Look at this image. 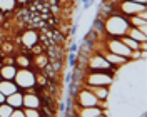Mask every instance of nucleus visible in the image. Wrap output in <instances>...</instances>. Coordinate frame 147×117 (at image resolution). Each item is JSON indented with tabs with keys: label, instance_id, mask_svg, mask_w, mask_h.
Segmentation results:
<instances>
[{
	"label": "nucleus",
	"instance_id": "obj_1",
	"mask_svg": "<svg viewBox=\"0 0 147 117\" xmlns=\"http://www.w3.org/2000/svg\"><path fill=\"white\" fill-rule=\"evenodd\" d=\"M105 30L110 35H124L129 30V22L120 15H112L105 22Z\"/></svg>",
	"mask_w": 147,
	"mask_h": 117
},
{
	"label": "nucleus",
	"instance_id": "obj_2",
	"mask_svg": "<svg viewBox=\"0 0 147 117\" xmlns=\"http://www.w3.org/2000/svg\"><path fill=\"white\" fill-rule=\"evenodd\" d=\"M13 79H15V84H17L18 87H24V89H28V87L35 85V75H34V72H30L28 69L17 70Z\"/></svg>",
	"mask_w": 147,
	"mask_h": 117
},
{
	"label": "nucleus",
	"instance_id": "obj_3",
	"mask_svg": "<svg viewBox=\"0 0 147 117\" xmlns=\"http://www.w3.org/2000/svg\"><path fill=\"white\" fill-rule=\"evenodd\" d=\"M109 50L112 52V54L122 55V57H125V59L132 55V50H130V49H129L120 39H117V40H110L109 42Z\"/></svg>",
	"mask_w": 147,
	"mask_h": 117
},
{
	"label": "nucleus",
	"instance_id": "obj_4",
	"mask_svg": "<svg viewBox=\"0 0 147 117\" xmlns=\"http://www.w3.org/2000/svg\"><path fill=\"white\" fill-rule=\"evenodd\" d=\"M142 10H146V3H139V2H132V0H127L122 3V12L127 15H137Z\"/></svg>",
	"mask_w": 147,
	"mask_h": 117
},
{
	"label": "nucleus",
	"instance_id": "obj_5",
	"mask_svg": "<svg viewBox=\"0 0 147 117\" xmlns=\"http://www.w3.org/2000/svg\"><path fill=\"white\" fill-rule=\"evenodd\" d=\"M87 82L90 84V85H109L110 82H112V77H110L109 74H90L89 75V79Z\"/></svg>",
	"mask_w": 147,
	"mask_h": 117
},
{
	"label": "nucleus",
	"instance_id": "obj_6",
	"mask_svg": "<svg viewBox=\"0 0 147 117\" xmlns=\"http://www.w3.org/2000/svg\"><path fill=\"white\" fill-rule=\"evenodd\" d=\"M79 104L82 107H90V106H97L99 104V99L92 94L90 90H82L79 94Z\"/></svg>",
	"mask_w": 147,
	"mask_h": 117
},
{
	"label": "nucleus",
	"instance_id": "obj_7",
	"mask_svg": "<svg viewBox=\"0 0 147 117\" xmlns=\"http://www.w3.org/2000/svg\"><path fill=\"white\" fill-rule=\"evenodd\" d=\"M18 90V85L15 84V82L12 80H7V79H0V92L7 97V95H10V94H13V92H17Z\"/></svg>",
	"mask_w": 147,
	"mask_h": 117
},
{
	"label": "nucleus",
	"instance_id": "obj_8",
	"mask_svg": "<svg viewBox=\"0 0 147 117\" xmlns=\"http://www.w3.org/2000/svg\"><path fill=\"white\" fill-rule=\"evenodd\" d=\"M5 99H7V104L12 106L13 109L22 107V106H24V95H22L18 90H17V92H13V94H10V95H7Z\"/></svg>",
	"mask_w": 147,
	"mask_h": 117
},
{
	"label": "nucleus",
	"instance_id": "obj_9",
	"mask_svg": "<svg viewBox=\"0 0 147 117\" xmlns=\"http://www.w3.org/2000/svg\"><path fill=\"white\" fill-rule=\"evenodd\" d=\"M109 65L110 64L107 62L105 57H94L90 60V67L95 70H105V69H109Z\"/></svg>",
	"mask_w": 147,
	"mask_h": 117
},
{
	"label": "nucleus",
	"instance_id": "obj_10",
	"mask_svg": "<svg viewBox=\"0 0 147 117\" xmlns=\"http://www.w3.org/2000/svg\"><path fill=\"white\" fill-rule=\"evenodd\" d=\"M22 42H24V45H27V47H34L38 42V37H37V34L34 30H27L22 35Z\"/></svg>",
	"mask_w": 147,
	"mask_h": 117
},
{
	"label": "nucleus",
	"instance_id": "obj_11",
	"mask_svg": "<svg viewBox=\"0 0 147 117\" xmlns=\"http://www.w3.org/2000/svg\"><path fill=\"white\" fill-rule=\"evenodd\" d=\"M38 106H40V100H38L37 95H34V94H25V95H24V107L37 109Z\"/></svg>",
	"mask_w": 147,
	"mask_h": 117
},
{
	"label": "nucleus",
	"instance_id": "obj_12",
	"mask_svg": "<svg viewBox=\"0 0 147 117\" xmlns=\"http://www.w3.org/2000/svg\"><path fill=\"white\" fill-rule=\"evenodd\" d=\"M15 74H17V69H15L13 65H5V67H2V70H0V77H3V79H7V80H12V79L15 77Z\"/></svg>",
	"mask_w": 147,
	"mask_h": 117
},
{
	"label": "nucleus",
	"instance_id": "obj_13",
	"mask_svg": "<svg viewBox=\"0 0 147 117\" xmlns=\"http://www.w3.org/2000/svg\"><path fill=\"white\" fill-rule=\"evenodd\" d=\"M127 32H129V37H130V39H134V40H137V42H146V40H147L146 32L137 30L136 27L132 28V30H127Z\"/></svg>",
	"mask_w": 147,
	"mask_h": 117
},
{
	"label": "nucleus",
	"instance_id": "obj_14",
	"mask_svg": "<svg viewBox=\"0 0 147 117\" xmlns=\"http://www.w3.org/2000/svg\"><path fill=\"white\" fill-rule=\"evenodd\" d=\"M102 114V110L100 109H97V106H90V107H85L80 112V116L82 117H97V116H100Z\"/></svg>",
	"mask_w": 147,
	"mask_h": 117
},
{
	"label": "nucleus",
	"instance_id": "obj_15",
	"mask_svg": "<svg viewBox=\"0 0 147 117\" xmlns=\"http://www.w3.org/2000/svg\"><path fill=\"white\" fill-rule=\"evenodd\" d=\"M90 92L97 97V99H107V95H109V90H105L102 85H94L90 89Z\"/></svg>",
	"mask_w": 147,
	"mask_h": 117
},
{
	"label": "nucleus",
	"instance_id": "obj_16",
	"mask_svg": "<svg viewBox=\"0 0 147 117\" xmlns=\"http://www.w3.org/2000/svg\"><path fill=\"white\" fill-rule=\"evenodd\" d=\"M17 0H0V12H9L15 7Z\"/></svg>",
	"mask_w": 147,
	"mask_h": 117
},
{
	"label": "nucleus",
	"instance_id": "obj_17",
	"mask_svg": "<svg viewBox=\"0 0 147 117\" xmlns=\"http://www.w3.org/2000/svg\"><path fill=\"white\" fill-rule=\"evenodd\" d=\"M105 59H107V62L109 64H120V62H125V57H122V55H117V54H107L105 55Z\"/></svg>",
	"mask_w": 147,
	"mask_h": 117
},
{
	"label": "nucleus",
	"instance_id": "obj_18",
	"mask_svg": "<svg viewBox=\"0 0 147 117\" xmlns=\"http://www.w3.org/2000/svg\"><path fill=\"white\" fill-rule=\"evenodd\" d=\"M120 40L127 45L130 50H137V49H139V44H142V42H137V40H134V39H130V37H124V39H120Z\"/></svg>",
	"mask_w": 147,
	"mask_h": 117
},
{
	"label": "nucleus",
	"instance_id": "obj_19",
	"mask_svg": "<svg viewBox=\"0 0 147 117\" xmlns=\"http://www.w3.org/2000/svg\"><path fill=\"white\" fill-rule=\"evenodd\" d=\"M132 25L137 27L139 30H142V32H146V18L136 17V15H134V18H132Z\"/></svg>",
	"mask_w": 147,
	"mask_h": 117
},
{
	"label": "nucleus",
	"instance_id": "obj_20",
	"mask_svg": "<svg viewBox=\"0 0 147 117\" xmlns=\"http://www.w3.org/2000/svg\"><path fill=\"white\" fill-rule=\"evenodd\" d=\"M12 110H13V107L12 106H9V104H0V117H10L12 116Z\"/></svg>",
	"mask_w": 147,
	"mask_h": 117
},
{
	"label": "nucleus",
	"instance_id": "obj_21",
	"mask_svg": "<svg viewBox=\"0 0 147 117\" xmlns=\"http://www.w3.org/2000/svg\"><path fill=\"white\" fill-rule=\"evenodd\" d=\"M24 116H27V117H38V110L34 109V107H25Z\"/></svg>",
	"mask_w": 147,
	"mask_h": 117
},
{
	"label": "nucleus",
	"instance_id": "obj_22",
	"mask_svg": "<svg viewBox=\"0 0 147 117\" xmlns=\"http://www.w3.org/2000/svg\"><path fill=\"white\" fill-rule=\"evenodd\" d=\"M10 117H24V110H20V107L13 109V110H12V116H10Z\"/></svg>",
	"mask_w": 147,
	"mask_h": 117
},
{
	"label": "nucleus",
	"instance_id": "obj_23",
	"mask_svg": "<svg viewBox=\"0 0 147 117\" xmlns=\"http://www.w3.org/2000/svg\"><path fill=\"white\" fill-rule=\"evenodd\" d=\"M69 65H70V67L75 65V54H74V52H70V55H69Z\"/></svg>",
	"mask_w": 147,
	"mask_h": 117
},
{
	"label": "nucleus",
	"instance_id": "obj_24",
	"mask_svg": "<svg viewBox=\"0 0 147 117\" xmlns=\"http://www.w3.org/2000/svg\"><path fill=\"white\" fill-rule=\"evenodd\" d=\"M18 64H20L22 67H27V65H28V60L25 59V57H18Z\"/></svg>",
	"mask_w": 147,
	"mask_h": 117
},
{
	"label": "nucleus",
	"instance_id": "obj_25",
	"mask_svg": "<svg viewBox=\"0 0 147 117\" xmlns=\"http://www.w3.org/2000/svg\"><path fill=\"white\" fill-rule=\"evenodd\" d=\"M92 5V0H82V9H89Z\"/></svg>",
	"mask_w": 147,
	"mask_h": 117
},
{
	"label": "nucleus",
	"instance_id": "obj_26",
	"mask_svg": "<svg viewBox=\"0 0 147 117\" xmlns=\"http://www.w3.org/2000/svg\"><path fill=\"white\" fill-rule=\"evenodd\" d=\"M70 52H74V54H75V52H77V45L74 44L72 47H70Z\"/></svg>",
	"mask_w": 147,
	"mask_h": 117
},
{
	"label": "nucleus",
	"instance_id": "obj_27",
	"mask_svg": "<svg viewBox=\"0 0 147 117\" xmlns=\"http://www.w3.org/2000/svg\"><path fill=\"white\" fill-rule=\"evenodd\" d=\"M2 102H5V95H3V94L0 92V104H2Z\"/></svg>",
	"mask_w": 147,
	"mask_h": 117
},
{
	"label": "nucleus",
	"instance_id": "obj_28",
	"mask_svg": "<svg viewBox=\"0 0 147 117\" xmlns=\"http://www.w3.org/2000/svg\"><path fill=\"white\" fill-rule=\"evenodd\" d=\"M132 2H139V3H146V0H132Z\"/></svg>",
	"mask_w": 147,
	"mask_h": 117
},
{
	"label": "nucleus",
	"instance_id": "obj_29",
	"mask_svg": "<svg viewBox=\"0 0 147 117\" xmlns=\"http://www.w3.org/2000/svg\"><path fill=\"white\" fill-rule=\"evenodd\" d=\"M17 2H27V0H17Z\"/></svg>",
	"mask_w": 147,
	"mask_h": 117
},
{
	"label": "nucleus",
	"instance_id": "obj_30",
	"mask_svg": "<svg viewBox=\"0 0 147 117\" xmlns=\"http://www.w3.org/2000/svg\"><path fill=\"white\" fill-rule=\"evenodd\" d=\"M0 20H2V12H0Z\"/></svg>",
	"mask_w": 147,
	"mask_h": 117
},
{
	"label": "nucleus",
	"instance_id": "obj_31",
	"mask_svg": "<svg viewBox=\"0 0 147 117\" xmlns=\"http://www.w3.org/2000/svg\"><path fill=\"white\" fill-rule=\"evenodd\" d=\"M0 79H2V77H0Z\"/></svg>",
	"mask_w": 147,
	"mask_h": 117
}]
</instances>
